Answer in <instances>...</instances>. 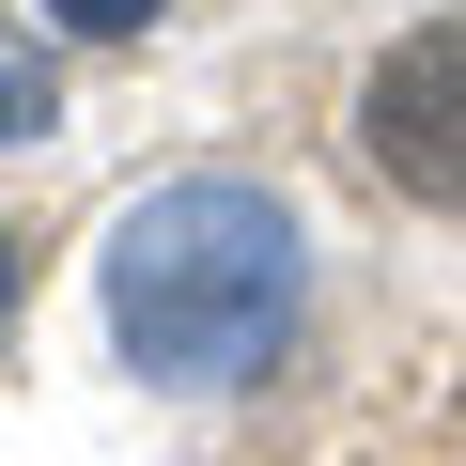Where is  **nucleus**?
Masks as SVG:
<instances>
[{"mask_svg":"<svg viewBox=\"0 0 466 466\" xmlns=\"http://www.w3.org/2000/svg\"><path fill=\"white\" fill-rule=\"evenodd\" d=\"M296 327V218L233 171H187L156 187L125 233H109V342L156 373V389H233L265 373Z\"/></svg>","mask_w":466,"mask_h":466,"instance_id":"obj_1","label":"nucleus"},{"mask_svg":"<svg viewBox=\"0 0 466 466\" xmlns=\"http://www.w3.org/2000/svg\"><path fill=\"white\" fill-rule=\"evenodd\" d=\"M358 171L389 187V202H420V218H451L466 233V16H435V32H404V47H373V78H358Z\"/></svg>","mask_w":466,"mask_h":466,"instance_id":"obj_2","label":"nucleus"},{"mask_svg":"<svg viewBox=\"0 0 466 466\" xmlns=\"http://www.w3.org/2000/svg\"><path fill=\"white\" fill-rule=\"evenodd\" d=\"M358 466H466V373H435V404H420V420H389Z\"/></svg>","mask_w":466,"mask_h":466,"instance_id":"obj_3","label":"nucleus"},{"mask_svg":"<svg viewBox=\"0 0 466 466\" xmlns=\"http://www.w3.org/2000/svg\"><path fill=\"white\" fill-rule=\"evenodd\" d=\"M0 327H16V233H0Z\"/></svg>","mask_w":466,"mask_h":466,"instance_id":"obj_4","label":"nucleus"}]
</instances>
